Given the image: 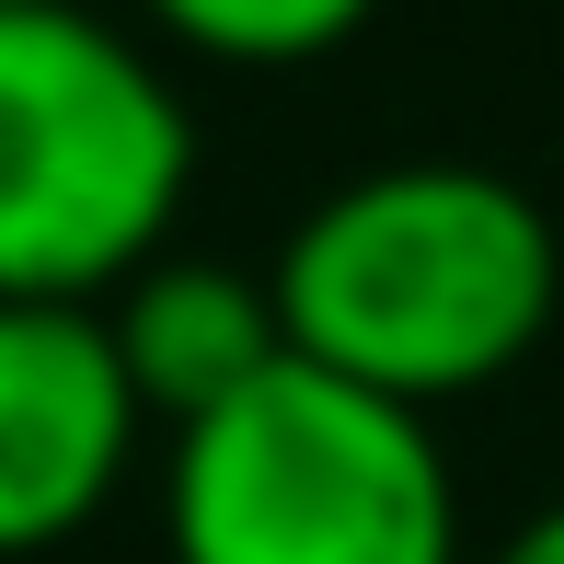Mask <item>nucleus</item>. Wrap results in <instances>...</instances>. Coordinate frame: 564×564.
Returning <instances> with one entry per match:
<instances>
[{"label":"nucleus","instance_id":"obj_1","mask_svg":"<svg viewBox=\"0 0 564 564\" xmlns=\"http://www.w3.org/2000/svg\"><path fill=\"white\" fill-rule=\"evenodd\" d=\"M265 289L289 357L403 415H438L460 392H496L553 335L564 242L542 196L484 162H392L323 196Z\"/></svg>","mask_w":564,"mask_h":564},{"label":"nucleus","instance_id":"obj_2","mask_svg":"<svg viewBox=\"0 0 564 564\" xmlns=\"http://www.w3.org/2000/svg\"><path fill=\"white\" fill-rule=\"evenodd\" d=\"M173 564H460V496L426 415L276 357L173 438Z\"/></svg>","mask_w":564,"mask_h":564},{"label":"nucleus","instance_id":"obj_3","mask_svg":"<svg viewBox=\"0 0 564 564\" xmlns=\"http://www.w3.org/2000/svg\"><path fill=\"white\" fill-rule=\"evenodd\" d=\"M196 173L173 82L82 0L0 12V300H105L162 253Z\"/></svg>","mask_w":564,"mask_h":564},{"label":"nucleus","instance_id":"obj_4","mask_svg":"<svg viewBox=\"0 0 564 564\" xmlns=\"http://www.w3.org/2000/svg\"><path fill=\"white\" fill-rule=\"evenodd\" d=\"M139 392L105 300H0V553H46L139 460Z\"/></svg>","mask_w":564,"mask_h":564},{"label":"nucleus","instance_id":"obj_5","mask_svg":"<svg viewBox=\"0 0 564 564\" xmlns=\"http://www.w3.org/2000/svg\"><path fill=\"white\" fill-rule=\"evenodd\" d=\"M105 335H116V369H127V392H139V415H162L173 438H185L196 415H219V403H242L253 380L289 357L276 289L242 276V265H208V253H150L116 289Z\"/></svg>","mask_w":564,"mask_h":564},{"label":"nucleus","instance_id":"obj_6","mask_svg":"<svg viewBox=\"0 0 564 564\" xmlns=\"http://www.w3.org/2000/svg\"><path fill=\"white\" fill-rule=\"evenodd\" d=\"M380 0H150V23L208 58H242V69H300L323 46H346Z\"/></svg>","mask_w":564,"mask_h":564},{"label":"nucleus","instance_id":"obj_7","mask_svg":"<svg viewBox=\"0 0 564 564\" xmlns=\"http://www.w3.org/2000/svg\"><path fill=\"white\" fill-rule=\"evenodd\" d=\"M496 564H564V507H542V519L519 530V542H507Z\"/></svg>","mask_w":564,"mask_h":564},{"label":"nucleus","instance_id":"obj_8","mask_svg":"<svg viewBox=\"0 0 564 564\" xmlns=\"http://www.w3.org/2000/svg\"><path fill=\"white\" fill-rule=\"evenodd\" d=\"M0 12H35V0H0Z\"/></svg>","mask_w":564,"mask_h":564}]
</instances>
